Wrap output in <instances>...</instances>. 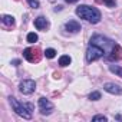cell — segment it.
Returning a JSON list of instances; mask_svg holds the SVG:
<instances>
[{
    "label": "cell",
    "mask_w": 122,
    "mask_h": 122,
    "mask_svg": "<svg viewBox=\"0 0 122 122\" xmlns=\"http://www.w3.org/2000/svg\"><path fill=\"white\" fill-rule=\"evenodd\" d=\"M103 89H105L108 93H112V95H122V88H121L119 85H116V83L108 82V83L103 85Z\"/></svg>",
    "instance_id": "cell-7"
},
{
    "label": "cell",
    "mask_w": 122,
    "mask_h": 122,
    "mask_svg": "<svg viewBox=\"0 0 122 122\" xmlns=\"http://www.w3.org/2000/svg\"><path fill=\"white\" fill-rule=\"evenodd\" d=\"M43 55H45L47 59H52V57H55V56H56V50H55V49H52V47H49V49H46V50L43 52Z\"/></svg>",
    "instance_id": "cell-14"
},
{
    "label": "cell",
    "mask_w": 122,
    "mask_h": 122,
    "mask_svg": "<svg viewBox=\"0 0 122 122\" xmlns=\"http://www.w3.org/2000/svg\"><path fill=\"white\" fill-rule=\"evenodd\" d=\"M66 3H76V2H79V0H65Z\"/></svg>",
    "instance_id": "cell-21"
},
{
    "label": "cell",
    "mask_w": 122,
    "mask_h": 122,
    "mask_svg": "<svg viewBox=\"0 0 122 122\" xmlns=\"http://www.w3.org/2000/svg\"><path fill=\"white\" fill-rule=\"evenodd\" d=\"M12 65H13V66H19V65H20V60H19V59L12 60Z\"/></svg>",
    "instance_id": "cell-20"
},
{
    "label": "cell",
    "mask_w": 122,
    "mask_h": 122,
    "mask_svg": "<svg viewBox=\"0 0 122 122\" xmlns=\"http://www.w3.org/2000/svg\"><path fill=\"white\" fill-rule=\"evenodd\" d=\"M2 23L6 25V26H13L15 25V17L9 16V15H3L2 16Z\"/></svg>",
    "instance_id": "cell-12"
},
{
    "label": "cell",
    "mask_w": 122,
    "mask_h": 122,
    "mask_svg": "<svg viewBox=\"0 0 122 122\" xmlns=\"http://www.w3.org/2000/svg\"><path fill=\"white\" fill-rule=\"evenodd\" d=\"M89 99L91 101H99L101 99V92H92L89 95Z\"/></svg>",
    "instance_id": "cell-16"
},
{
    "label": "cell",
    "mask_w": 122,
    "mask_h": 122,
    "mask_svg": "<svg viewBox=\"0 0 122 122\" xmlns=\"http://www.w3.org/2000/svg\"><path fill=\"white\" fill-rule=\"evenodd\" d=\"M33 53H35V50H33V49H30V47H26V49L23 50V56L29 60V62H37L39 57H36Z\"/></svg>",
    "instance_id": "cell-10"
},
{
    "label": "cell",
    "mask_w": 122,
    "mask_h": 122,
    "mask_svg": "<svg viewBox=\"0 0 122 122\" xmlns=\"http://www.w3.org/2000/svg\"><path fill=\"white\" fill-rule=\"evenodd\" d=\"M39 108H40L42 115H50L53 111V103L50 101H47L46 98H40L39 99Z\"/></svg>",
    "instance_id": "cell-6"
},
{
    "label": "cell",
    "mask_w": 122,
    "mask_h": 122,
    "mask_svg": "<svg viewBox=\"0 0 122 122\" xmlns=\"http://www.w3.org/2000/svg\"><path fill=\"white\" fill-rule=\"evenodd\" d=\"M19 89H20V92H22L23 95H30V93H33L35 89H36V82L32 81V79H25V81L20 82Z\"/></svg>",
    "instance_id": "cell-5"
},
{
    "label": "cell",
    "mask_w": 122,
    "mask_h": 122,
    "mask_svg": "<svg viewBox=\"0 0 122 122\" xmlns=\"http://www.w3.org/2000/svg\"><path fill=\"white\" fill-rule=\"evenodd\" d=\"M37 39H39V37H37V35H36V33H33V32L27 35V42H29V43H35V42H37Z\"/></svg>",
    "instance_id": "cell-15"
},
{
    "label": "cell",
    "mask_w": 122,
    "mask_h": 122,
    "mask_svg": "<svg viewBox=\"0 0 122 122\" xmlns=\"http://www.w3.org/2000/svg\"><path fill=\"white\" fill-rule=\"evenodd\" d=\"M91 45H96V46H99L101 49H103V52H105L106 56H109V55L112 53V50L118 46L113 40H111L109 37L102 36V35H93V36L91 37Z\"/></svg>",
    "instance_id": "cell-3"
},
{
    "label": "cell",
    "mask_w": 122,
    "mask_h": 122,
    "mask_svg": "<svg viewBox=\"0 0 122 122\" xmlns=\"http://www.w3.org/2000/svg\"><path fill=\"white\" fill-rule=\"evenodd\" d=\"M65 27H66V30H69V32H72V33H78V32L81 30V25H79L76 20H69V22L65 25Z\"/></svg>",
    "instance_id": "cell-9"
},
{
    "label": "cell",
    "mask_w": 122,
    "mask_h": 122,
    "mask_svg": "<svg viewBox=\"0 0 122 122\" xmlns=\"http://www.w3.org/2000/svg\"><path fill=\"white\" fill-rule=\"evenodd\" d=\"M92 121H93V122H96V121H103V122H105V121H108V119H106V116H103V115H95V116L92 118Z\"/></svg>",
    "instance_id": "cell-18"
},
{
    "label": "cell",
    "mask_w": 122,
    "mask_h": 122,
    "mask_svg": "<svg viewBox=\"0 0 122 122\" xmlns=\"http://www.w3.org/2000/svg\"><path fill=\"white\" fill-rule=\"evenodd\" d=\"M9 102H10L13 111H15L19 116H22V118H25V119H30V118H32V112H33V105H32V103H22V102H19L15 96H10V98H9Z\"/></svg>",
    "instance_id": "cell-2"
},
{
    "label": "cell",
    "mask_w": 122,
    "mask_h": 122,
    "mask_svg": "<svg viewBox=\"0 0 122 122\" xmlns=\"http://www.w3.org/2000/svg\"><path fill=\"white\" fill-rule=\"evenodd\" d=\"M103 3L108 7H115V0H103Z\"/></svg>",
    "instance_id": "cell-19"
},
{
    "label": "cell",
    "mask_w": 122,
    "mask_h": 122,
    "mask_svg": "<svg viewBox=\"0 0 122 122\" xmlns=\"http://www.w3.org/2000/svg\"><path fill=\"white\" fill-rule=\"evenodd\" d=\"M102 56H105L103 49H101L96 45H89V47L86 50V60H88V62H95L96 59H99Z\"/></svg>",
    "instance_id": "cell-4"
},
{
    "label": "cell",
    "mask_w": 122,
    "mask_h": 122,
    "mask_svg": "<svg viewBox=\"0 0 122 122\" xmlns=\"http://www.w3.org/2000/svg\"><path fill=\"white\" fill-rule=\"evenodd\" d=\"M76 15L81 19H85V20H88L89 23H93V25L101 22V12L96 7H92V6H88V5L78 6L76 7Z\"/></svg>",
    "instance_id": "cell-1"
},
{
    "label": "cell",
    "mask_w": 122,
    "mask_h": 122,
    "mask_svg": "<svg viewBox=\"0 0 122 122\" xmlns=\"http://www.w3.org/2000/svg\"><path fill=\"white\" fill-rule=\"evenodd\" d=\"M27 3H29V6L33 7V9H37V7H39V0H27Z\"/></svg>",
    "instance_id": "cell-17"
},
{
    "label": "cell",
    "mask_w": 122,
    "mask_h": 122,
    "mask_svg": "<svg viewBox=\"0 0 122 122\" xmlns=\"http://www.w3.org/2000/svg\"><path fill=\"white\" fill-rule=\"evenodd\" d=\"M47 26H49V22H47L46 17L39 16V17L35 19V27H36L37 30H45V29H47Z\"/></svg>",
    "instance_id": "cell-8"
},
{
    "label": "cell",
    "mask_w": 122,
    "mask_h": 122,
    "mask_svg": "<svg viewBox=\"0 0 122 122\" xmlns=\"http://www.w3.org/2000/svg\"><path fill=\"white\" fill-rule=\"evenodd\" d=\"M71 62H72V59H71V56H68V55H62V56L59 57V66H62V68L71 65Z\"/></svg>",
    "instance_id": "cell-11"
},
{
    "label": "cell",
    "mask_w": 122,
    "mask_h": 122,
    "mask_svg": "<svg viewBox=\"0 0 122 122\" xmlns=\"http://www.w3.org/2000/svg\"><path fill=\"white\" fill-rule=\"evenodd\" d=\"M108 68H109V71H111L112 73H115L116 76L122 78V68H121V66H118V65H109Z\"/></svg>",
    "instance_id": "cell-13"
}]
</instances>
